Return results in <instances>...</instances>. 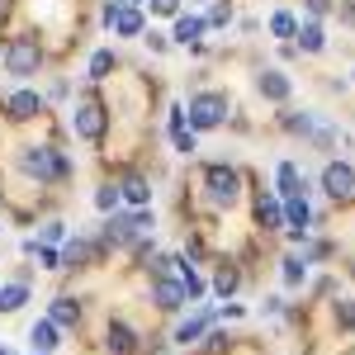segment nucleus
Segmentation results:
<instances>
[{
	"label": "nucleus",
	"instance_id": "5701e85b",
	"mask_svg": "<svg viewBox=\"0 0 355 355\" xmlns=\"http://www.w3.org/2000/svg\"><path fill=\"white\" fill-rule=\"evenodd\" d=\"M204 327H209V318H190V322H180L175 341H180V346H190V341H199V336H204Z\"/></svg>",
	"mask_w": 355,
	"mask_h": 355
},
{
	"label": "nucleus",
	"instance_id": "b1692460",
	"mask_svg": "<svg viewBox=\"0 0 355 355\" xmlns=\"http://www.w3.org/2000/svg\"><path fill=\"white\" fill-rule=\"evenodd\" d=\"M110 71H114V53H110V48H105V53H95V57H90V81H105Z\"/></svg>",
	"mask_w": 355,
	"mask_h": 355
},
{
	"label": "nucleus",
	"instance_id": "9d476101",
	"mask_svg": "<svg viewBox=\"0 0 355 355\" xmlns=\"http://www.w3.org/2000/svg\"><path fill=\"white\" fill-rule=\"evenodd\" d=\"M275 185H279V194L284 199H294V194L308 190V180H303V171L294 162H279V171H275Z\"/></svg>",
	"mask_w": 355,
	"mask_h": 355
},
{
	"label": "nucleus",
	"instance_id": "39448f33",
	"mask_svg": "<svg viewBox=\"0 0 355 355\" xmlns=\"http://www.w3.org/2000/svg\"><path fill=\"white\" fill-rule=\"evenodd\" d=\"M204 185H209V199H214V204H237V185H242V180H237L232 166H209V171H204Z\"/></svg>",
	"mask_w": 355,
	"mask_h": 355
},
{
	"label": "nucleus",
	"instance_id": "0eeeda50",
	"mask_svg": "<svg viewBox=\"0 0 355 355\" xmlns=\"http://www.w3.org/2000/svg\"><path fill=\"white\" fill-rule=\"evenodd\" d=\"M105 24H114V33H123V38H137L142 33V15H137V5H105Z\"/></svg>",
	"mask_w": 355,
	"mask_h": 355
},
{
	"label": "nucleus",
	"instance_id": "473e14b6",
	"mask_svg": "<svg viewBox=\"0 0 355 355\" xmlns=\"http://www.w3.org/2000/svg\"><path fill=\"white\" fill-rule=\"evenodd\" d=\"M119 5H142V0H119Z\"/></svg>",
	"mask_w": 355,
	"mask_h": 355
},
{
	"label": "nucleus",
	"instance_id": "f8f14e48",
	"mask_svg": "<svg viewBox=\"0 0 355 355\" xmlns=\"http://www.w3.org/2000/svg\"><path fill=\"white\" fill-rule=\"evenodd\" d=\"M28 341H33V351H38V355L57 351V322H53V318H48V322H33V331H28Z\"/></svg>",
	"mask_w": 355,
	"mask_h": 355
},
{
	"label": "nucleus",
	"instance_id": "1a4fd4ad",
	"mask_svg": "<svg viewBox=\"0 0 355 355\" xmlns=\"http://www.w3.org/2000/svg\"><path fill=\"white\" fill-rule=\"evenodd\" d=\"M152 299H157V308L175 313V308L190 299V294H185V284H180V279H166V275H157V289H152Z\"/></svg>",
	"mask_w": 355,
	"mask_h": 355
},
{
	"label": "nucleus",
	"instance_id": "7ed1b4c3",
	"mask_svg": "<svg viewBox=\"0 0 355 355\" xmlns=\"http://www.w3.org/2000/svg\"><path fill=\"white\" fill-rule=\"evenodd\" d=\"M223 114H227V95L204 90V95H194V100H190V128H218Z\"/></svg>",
	"mask_w": 355,
	"mask_h": 355
},
{
	"label": "nucleus",
	"instance_id": "a878e982",
	"mask_svg": "<svg viewBox=\"0 0 355 355\" xmlns=\"http://www.w3.org/2000/svg\"><path fill=\"white\" fill-rule=\"evenodd\" d=\"M303 275H308V261L289 256V261H284V284H303Z\"/></svg>",
	"mask_w": 355,
	"mask_h": 355
},
{
	"label": "nucleus",
	"instance_id": "393cba45",
	"mask_svg": "<svg viewBox=\"0 0 355 355\" xmlns=\"http://www.w3.org/2000/svg\"><path fill=\"white\" fill-rule=\"evenodd\" d=\"M270 33H275V38H294V33H299V19L279 10V15H275V19H270Z\"/></svg>",
	"mask_w": 355,
	"mask_h": 355
},
{
	"label": "nucleus",
	"instance_id": "aec40b11",
	"mask_svg": "<svg viewBox=\"0 0 355 355\" xmlns=\"http://www.w3.org/2000/svg\"><path fill=\"white\" fill-rule=\"evenodd\" d=\"M199 33H204V19H194V15H180V24H175V38H180L185 48H194V43H199Z\"/></svg>",
	"mask_w": 355,
	"mask_h": 355
},
{
	"label": "nucleus",
	"instance_id": "7c9ffc66",
	"mask_svg": "<svg viewBox=\"0 0 355 355\" xmlns=\"http://www.w3.org/2000/svg\"><path fill=\"white\" fill-rule=\"evenodd\" d=\"M152 10H157V15H175V10H180V0H152Z\"/></svg>",
	"mask_w": 355,
	"mask_h": 355
},
{
	"label": "nucleus",
	"instance_id": "2f4dec72",
	"mask_svg": "<svg viewBox=\"0 0 355 355\" xmlns=\"http://www.w3.org/2000/svg\"><path fill=\"white\" fill-rule=\"evenodd\" d=\"M227 19H232V10H227V5H214V15H209V24H227Z\"/></svg>",
	"mask_w": 355,
	"mask_h": 355
},
{
	"label": "nucleus",
	"instance_id": "f03ea898",
	"mask_svg": "<svg viewBox=\"0 0 355 355\" xmlns=\"http://www.w3.org/2000/svg\"><path fill=\"white\" fill-rule=\"evenodd\" d=\"M38 62H43V48H38L33 33H19V38L5 48V67H10V76H33Z\"/></svg>",
	"mask_w": 355,
	"mask_h": 355
},
{
	"label": "nucleus",
	"instance_id": "f3484780",
	"mask_svg": "<svg viewBox=\"0 0 355 355\" xmlns=\"http://www.w3.org/2000/svg\"><path fill=\"white\" fill-rule=\"evenodd\" d=\"M308 218H313L308 199H303V194H294V199L284 204V223H289V227H308Z\"/></svg>",
	"mask_w": 355,
	"mask_h": 355
},
{
	"label": "nucleus",
	"instance_id": "c756f323",
	"mask_svg": "<svg viewBox=\"0 0 355 355\" xmlns=\"http://www.w3.org/2000/svg\"><path fill=\"white\" fill-rule=\"evenodd\" d=\"M336 318H341L346 327H355V303H336Z\"/></svg>",
	"mask_w": 355,
	"mask_h": 355
},
{
	"label": "nucleus",
	"instance_id": "c85d7f7f",
	"mask_svg": "<svg viewBox=\"0 0 355 355\" xmlns=\"http://www.w3.org/2000/svg\"><path fill=\"white\" fill-rule=\"evenodd\" d=\"M175 147H180L185 157H190V152H194V133H190V128H175Z\"/></svg>",
	"mask_w": 355,
	"mask_h": 355
},
{
	"label": "nucleus",
	"instance_id": "6e6552de",
	"mask_svg": "<svg viewBox=\"0 0 355 355\" xmlns=\"http://www.w3.org/2000/svg\"><path fill=\"white\" fill-rule=\"evenodd\" d=\"M71 128L81 137H100L105 133V110H100V100H81L76 114H71Z\"/></svg>",
	"mask_w": 355,
	"mask_h": 355
},
{
	"label": "nucleus",
	"instance_id": "412c9836",
	"mask_svg": "<svg viewBox=\"0 0 355 355\" xmlns=\"http://www.w3.org/2000/svg\"><path fill=\"white\" fill-rule=\"evenodd\" d=\"M294 38H299V48H303V53H322V43H327L318 24H299V33H294Z\"/></svg>",
	"mask_w": 355,
	"mask_h": 355
},
{
	"label": "nucleus",
	"instance_id": "9b49d317",
	"mask_svg": "<svg viewBox=\"0 0 355 355\" xmlns=\"http://www.w3.org/2000/svg\"><path fill=\"white\" fill-rule=\"evenodd\" d=\"M5 110H10V119H33V114L43 110V100H38L33 90H15V95L5 100Z\"/></svg>",
	"mask_w": 355,
	"mask_h": 355
},
{
	"label": "nucleus",
	"instance_id": "bb28decb",
	"mask_svg": "<svg viewBox=\"0 0 355 355\" xmlns=\"http://www.w3.org/2000/svg\"><path fill=\"white\" fill-rule=\"evenodd\" d=\"M214 289H218L223 299H227V294L237 289V270H232V266H223V270H218V279H214Z\"/></svg>",
	"mask_w": 355,
	"mask_h": 355
},
{
	"label": "nucleus",
	"instance_id": "4be33fe9",
	"mask_svg": "<svg viewBox=\"0 0 355 355\" xmlns=\"http://www.w3.org/2000/svg\"><path fill=\"white\" fill-rule=\"evenodd\" d=\"M105 346H110L114 355H128V351H133V331L123 327V322H114V327H110V341H105Z\"/></svg>",
	"mask_w": 355,
	"mask_h": 355
},
{
	"label": "nucleus",
	"instance_id": "2eb2a0df",
	"mask_svg": "<svg viewBox=\"0 0 355 355\" xmlns=\"http://www.w3.org/2000/svg\"><path fill=\"white\" fill-rule=\"evenodd\" d=\"M90 256H95V246L76 237V242H67V251H62V266H67V270H76V266H90Z\"/></svg>",
	"mask_w": 355,
	"mask_h": 355
},
{
	"label": "nucleus",
	"instance_id": "f257e3e1",
	"mask_svg": "<svg viewBox=\"0 0 355 355\" xmlns=\"http://www.w3.org/2000/svg\"><path fill=\"white\" fill-rule=\"evenodd\" d=\"M19 166H24V175H33V180H62L67 175V157L53 152V147H24L19 152Z\"/></svg>",
	"mask_w": 355,
	"mask_h": 355
},
{
	"label": "nucleus",
	"instance_id": "4468645a",
	"mask_svg": "<svg viewBox=\"0 0 355 355\" xmlns=\"http://www.w3.org/2000/svg\"><path fill=\"white\" fill-rule=\"evenodd\" d=\"M119 199H128V204H137V209H142V204L152 199V185H147L142 175H128V180L119 185Z\"/></svg>",
	"mask_w": 355,
	"mask_h": 355
},
{
	"label": "nucleus",
	"instance_id": "ddd939ff",
	"mask_svg": "<svg viewBox=\"0 0 355 355\" xmlns=\"http://www.w3.org/2000/svg\"><path fill=\"white\" fill-rule=\"evenodd\" d=\"M256 85H261L266 100H289V76H284V71H266Z\"/></svg>",
	"mask_w": 355,
	"mask_h": 355
},
{
	"label": "nucleus",
	"instance_id": "a211bd4d",
	"mask_svg": "<svg viewBox=\"0 0 355 355\" xmlns=\"http://www.w3.org/2000/svg\"><path fill=\"white\" fill-rule=\"evenodd\" d=\"M24 303H28L24 284H5V289H0V313H19Z\"/></svg>",
	"mask_w": 355,
	"mask_h": 355
},
{
	"label": "nucleus",
	"instance_id": "72a5a7b5",
	"mask_svg": "<svg viewBox=\"0 0 355 355\" xmlns=\"http://www.w3.org/2000/svg\"><path fill=\"white\" fill-rule=\"evenodd\" d=\"M0 355H10V351H5V346H0Z\"/></svg>",
	"mask_w": 355,
	"mask_h": 355
},
{
	"label": "nucleus",
	"instance_id": "cd10ccee",
	"mask_svg": "<svg viewBox=\"0 0 355 355\" xmlns=\"http://www.w3.org/2000/svg\"><path fill=\"white\" fill-rule=\"evenodd\" d=\"M95 204H100L105 214H110V209H119V190H114V185H105V190L95 194Z\"/></svg>",
	"mask_w": 355,
	"mask_h": 355
},
{
	"label": "nucleus",
	"instance_id": "6ab92c4d",
	"mask_svg": "<svg viewBox=\"0 0 355 355\" xmlns=\"http://www.w3.org/2000/svg\"><path fill=\"white\" fill-rule=\"evenodd\" d=\"M256 218H261V227H284V209H279V199H261V204H256Z\"/></svg>",
	"mask_w": 355,
	"mask_h": 355
},
{
	"label": "nucleus",
	"instance_id": "20e7f679",
	"mask_svg": "<svg viewBox=\"0 0 355 355\" xmlns=\"http://www.w3.org/2000/svg\"><path fill=\"white\" fill-rule=\"evenodd\" d=\"M147 227H152V214H147V209H142V214H123V218L105 223V242L128 246V242H137V232H147Z\"/></svg>",
	"mask_w": 355,
	"mask_h": 355
},
{
	"label": "nucleus",
	"instance_id": "423d86ee",
	"mask_svg": "<svg viewBox=\"0 0 355 355\" xmlns=\"http://www.w3.org/2000/svg\"><path fill=\"white\" fill-rule=\"evenodd\" d=\"M322 190L331 199H351L355 194V166L351 162H327L322 166Z\"/></svg>",
	"mask_w": 355,
	"mask_h": 355
},
{
	"label": "nucleus",
	"instance_id": "dca6fc26",
	"mask_svg": "<svg viewBox=\"0 0 355 355\" xmlns=\"http://www.w3.org/2000/svg\"><path fill=\"white\" fill-rule=\"evenodd\" d=\"M53 322H57V327H76V322H81V303L53 299Z\"/></svg>",
	"mask_w": 355,
	"mask_h": 355
}]
</instances>
